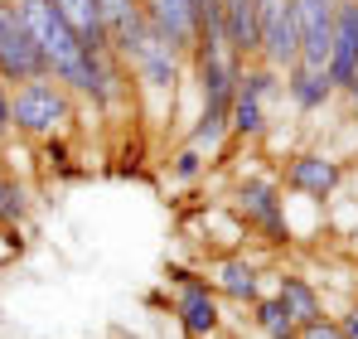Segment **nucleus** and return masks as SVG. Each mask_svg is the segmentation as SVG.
<instances>
[{"mask_svg":"<svg viewBox=\"0 0 358 339\" xmlns=\"http://www.w3.org/2000/svg\"><path fill=\"white\" fill-rule=\"evenodd\" d=\"M242 63L233 49H194L189 54V83L199 92V112L208 116H228L233 112V97H238V83H242Z\"/></svg>","mask_w":358,"mask_h":339,"instance_id":"20e7f679","label":"nucleus"},{"mask_svg":"<svg viewBox=\"0 0 358 339\" xmlns=\"http://www.w3.org/2000/svg\"><path fill=\"white\" fill-rule=\"evenodd\" d=\"M296 339H344V330L334 325V315H324V320H315V325L296 330Z\"/></svg>","mask_w":358,"mask_h":339,"instance_id":"aec40b11","label":"nucleus"},{"mask_svg":"<svg viewBox=\"0 0 358 339\" xmlns=\"http://www.w3.org/2000/svg\"><path fill=\"white\" fill-rule=\"evenodd\" d=\"M228 209L238 214V223L266 247V252H286L291 237V219H286V189L276 179V170H247L228 189Z\"/></svg>","mask_w":358,"mask_h":339,"instance_id":"f257e3e1","label":"nucleus"},{"mask_svg":"<svg viewBox=\"0 0 358 339\" xmlns=\"http://www.w3.org/2000/svg\"><path fill=\"white\" fill-rule=\"evenodd\" d=\"M281 97H291V107H296L300 116H315V112H324V107H329L339 92L329 88V78H324V73H315V68L296 63V68H286Z\"/></svg>","mask_w":358,"mask_h":339,"instance_id":"dca6fc26","label":"nucleus"},{"mask_svg":"<svg viewBox=\"0 0 358 339\" xmlns=\"http://www.w3.org/2000/svg\"><path fill=\"white\" fill-rule=\"evenodd\" d=\"M39 78H49V63L39 54V44L29 39L24 20H20V5L0 0V83L24 88V83H39Z\"/></svg>","mask_w":358,"mask_h":339,"instance_id":"39448f33","label":"nucleus"},{"mask_svg":"<svg viewBox=\"0 0 358 339\" xmlns=\"http://www.w3.org/2000/svg\"><path fill=\"white\" fill-rule=\"evenodd\" d=\"M0 199H5V170H0Z\"/></svg>","mask_w":358,"mask_h":339,"instance_id":"393cba45","label":"nucleus"},{"mask_svg":"<svg viewBox=\"0 0 358 339\" xmlns=\"http://www.w3.org/2000/svg\"><path fill=\"white\" fill-rule=\"evenodd\" d=\"M349 92H358V68H354V83H349ZM349 92H344V97H349Z\"/></svg>","mask_w":358,"mask_h":339,"instance_id":"b1692460","label":"nucleus"},{"mask_svg":"<svg viewBox=\"0 0 358 339\" xmlns=\"http://www.w3.org/2000/svg\"><path fill=\"white\" fill-rule=\"evenodd\" d=\"M0 136H10V88L0 83Z\"/></svg>","mask_w":358,"mask_h":339,"instance_id":"5701e85b","label":"nucleus"},{"mask_svg":"<svg viewBox=\"0 0 358 339\" xmlns=\"http://www.w3.org/2000/svg\"><path fill=\"white\" fill-rule=\"evenodd\" d=\"M49 5H54V15H59L63 25L73 29V39L83 44V54H87V58L112 54V39H107V25H102L97 0H49Z\"/></svg>","mask_w":358,"mask_h":339,"instance_id":"4468645a","label":"nucleus"},{"mask_svg":"<svg viewBox=\"0 0 358 339\" xmlns=\"http://www.w3.org/2000/svg\"><path fill=\"white\" fill-rule=\"evenodd\" d=\"M354 267H358V252H354Z\"/></svg>","mask_w":358,"mask_h":339,"instance_id":"bb28decb","label":"nucleus"},{"mask_svg":"<svg viewBox=\"0 0 358 339\" xmlns=\"http://www.w3.org/2000/svg\"><path fill=\"white\" fill-rule=\"evenodd\" d=\"M131 68V83H136V97H160L170 112L179 102V88H184V73H189V58H179L165 44H150L141 58L126 63Z\"/></svg>","mask_w":358,"mask_h":339,"instance_id":"0eeeda50","label":"nucleus"},{"mask_svg":"<svg viewBox=\"0 0 358 339\" xmlns=\"http://www.w3.org/2000/svg\"><path fill=\"white\" fill-rule=\"evenodd\" d=\"M141 15H145L150 34L165 49H175L179 58H189L199 49V15L189 0H141Z\"/></svg>","mask_w":358,"mask_h":339,"instance_id":"9d476101","label":"nucleus"},{"mask_svg":"<svg viewBox=\"0 0 358 339\" xmlns=\"http://www.w3.org/2000/svg\"><path fill=\"white\" fill-rule=\"evenodd\" d=\"M349 300H358V291H354V296H349Z\"/></svg>","mask_w":358,"mask_h":339,"instance_id":"a878e982","label":"nucleus"},{"mask_svg":"<svg viewBox=\"0 0 358 339\" xmlns=\"http://www.w3.org/2000/svg\"><path fill=\"white\" fill-rule=\"evenodd\" d=\"M276 179H281L286 194H296L305 204L324 209V204L339 199V189H344V179H349V165H344V155H334V151H324V146H305V151H291V155L276 165Z\"/></svg>","mask_w":358,"mask_h":339,"instance_id":"7ed1b4c3","label":"nucleus"},{"mask_svg":"<svg viewBox=\"0 0 358 339\" xmlns=\"http://www.w3.org/2000/svg\"><path fill=\"white\" fill-rule=\"evenodd\" d=\"M170 310H175L184 339H218L223 335V300H218V291L208 286V277L179 286Z\"/></svg>","mask_w":358,"mask_h":339,"instance_id":"1a4fd4ad","label":"nucleus"},{"mask_svg":"<svg viewBox=\"0 0 358 339\" xmlns=\"http://www.w3.org/2000/svg\"><path fill=\"white\" fill-rule=\"evenodd\" d=\"M203 277L218 291V300H233V305H247V310H252L257 296H266V262L252 257L247 247L242 252H228V257H213Z\"/></svg>","mask_w":358,"mask_h":339,"instance_id":"6e6552de","label":"nucleus"},{"mask_svg":"<svg viewBox=\"0 0 358 339\" xmlns=\"http://www.w3.org/2000/svg\"><path fill=\"white\" fill-rule=\"evenodd\" d=\"M354 68H358V0H339L334 5V44H329V63H324V78L339 97L349 92Z\"/></svg>","mask_w":358,"mask_h":339,"instance_id":"ddd939ff","label":"nucleus"},{"mask_svg":"<svg viewBox=\"0 0 358 339\" xmlns=\"http://www.w3.org/2000/svg\"><path fill=\"white\" fill-rule=\"evenodd\" d=\"M208 165H213V160H208L203 151H194V146L179 141L175 151H170V160H165V174H170L175 184H199V179L208 174Z\"/></svg>","mask_w":358,"mask_h":339,"instance_id":"6ab92c4d","label":"nucleus"},{"mask_svg":"<svg viewBox=\"0 0 358 339\" xmlns=\"http://www.w3.org/2000/svg\"><path fill=\"white\" fill-rule=\"evenodd\" d=\"M281 83H286V73H276V68H266V63L257 58V63H247V68H242V83H238V92H247V97H257L262 107H271V102L281 97Z\"/></svg>","mask_w":358,"mask_h":339,"instance_id":"a211bd4d","label":"nucleus"},{"mask_svg":"<svg viewBox=\"0 0 358 339\" xmlns=\"http://www.w3.org/2000/svg\"><path fill=\"white\" fill-rule=\"evenodd\" d=\"M78 121V97L59 88L54 78H39V83H24V88H10V136H24V141H54L68 136Z\"/></svg>","mask_w":358,"mask_h":339,"instance_id":"f03ea898","label":"nucleus"},{"mask_svg":"<svg viewBox=\"0 0 358 339\" xmlns=\"http://www.w3.org/2000/svg\"><path fill=\"white\" fill-rule=\"evenodd\" d=\"M300 25V63L324 73L329 63V44H334V5L339 0H291Z\"/></svg>","mask_w":358,"mask_h":339,"instance_id":"f8f14e48","label":"nucleus"},{"mask_svg":"<svg viewBox=\"0 0 358 339\" xmlns=\"http://www.w3.org/2000/svg\"><path fill=\"white\" fill-rule=\"evenodd\" d=\"M257 34H262V63L286 73L300 63V25L291 0H257Z\"/></svg>","mask_w":358,"mask_h":339,"instance_id":"423d86ee","label":"nucleus"},{"mask_svg":"<svg viewBox=\"0 0 358 339\" xmlns=\"http://www.w3.org/2000/svg\"><path fill=\"white\" fill-rule=\"evenodd\" d=\"M223 10V34H228V49L242 63H257L262 58V34H257V0H218Z\"/></svg>","mask_w":358,"mask_h":339,"instance_id":"2eb2a0df","label":"nucleus"},{"mask_svg":"<svg viewBox=\"0 0 358 339\" xmlns=\"http://www.w3.org/2000/svg\"><path fill=\"white\" fill-rule=\"evenodd\" d=\"M199 277H203V272H194V267H184V262H165V282L175 286H189V282H199Z\"/></svg>","mask_w":358,"mask_h":339,"instance_id":"4be33fe9","label":"nucleus"},{"mask_svg":"<svg viewBox=\"0 0 358 339\" xmlns=\"http://www.w3.org/2000/svg\"><path fill=\"white\" fill-rule=\"evenodd\" d=\"M334 325L344 330V339H358V300H344V305H339Z\"/></svg>","mask_w":358,"mask_h":339,"instance_id":"412c9836","label":"nucleus"},{"mask_svg":"<svg viewBox=\"0 0 358 339\" xmlns=\"http://www.w3.org/2000/svg\"><path fill=\"white\" fill-rule=\"evenodd\" d=\"M252 330H257L262 339H296V320H291L286 305L266 291V296L252 300Z\"/></svg>","mask_w":358,"mask_h":339,"instance_id":"f3484780","label":"nucleus"},{"mask_svg":"<svg viewBox=\"0 0 358 339\" xmlns=\"http://www.w3.org/2000/svg\"><path fill=\"white\" fill-rule=\"evenodd\" d=\"M266 286H271V296L286 305V315L296 320V330H305V325H315V320L329 315L324 291L310 282L305 272H296V267H271V272H266Z\"/></svg>","mask_w":358,"mask_h":339,"instance_id":"9b49d317","label":"nucleus"}]
</instances>
